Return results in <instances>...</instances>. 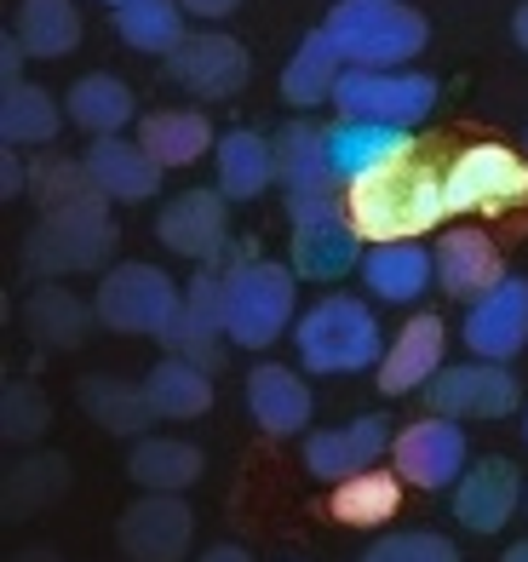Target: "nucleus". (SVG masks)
I'll list each match as a JSON object with an SVG mask.
<instances>
[{
	"label": "nucleus",
	"mask_w": 528,
	"mask_h": 562,
	"mask_svg": "<svg viewBox=\"0 0 528 562\" xmlns=\"http://www.w3.org/2000/svg\"><path fill=\"white\" fill-rule=\"evenodd\" d=\"M431 259H437V288L448 299H483L499 276H506V259H499V247L483 236V229H442L431 241Z\"/></svg>",
	"instance_id": "5701e85b"
},
{
	"label": "nucleus",
	"mask_w": 528,
	"mask_h": 562,
	"mask_svg": "<svg viewBox=\"0 0 528 562\" xmlns=\"http://www.w3.org/2000/svg\"><path fill=\"white\" fill-rule=\"evenodd\" d=\"M179 7H184L195 23H218V18H231L241 0H179Z\"/></svg>",
	"instance_id": "79ce46f5"
},
{
	"label": "nucleus",
	"mask_w": 528,
	"mask_h": 562,
	"mask_svg": "<svg viewBox=\"0 0 528 562\" xmlns=\"http://www.w3.org/2000/svg\"><path fill=\"white\" fill-rule=\"evenodd\" d=\"M322 30L339 41L350 69H408L431 41L425 18L402 0H339Z\"/></svg>",
	"instance_id": "20e7f679"
},
{
	"label": "nucleus",
	"mask_w": 528,
	"mask_h": 562,
	"mask_svg": "<svg viewBox=\"0 0 528 562\" xmlns=\"http://www.w3.org/2000/svg\"><path fill=\"white\" fill-rule=\"evenodd\" d=\"M201 448L184 437H138L127 453V476L138 482L144 494H184L201 482Z\"/></svg>",
	"instance_id": "c756f323"
},
{
	"label": "nucleus",
	"mask_w": 528,
	"mask_h": 562,
	"mask_svg": "<svg viewBox=\"0 0 528 562\" xmlns=\"http://www.w3.org/2000/svg\"><path fill=\"white\" fill-rule=\"evenodd\" d=\"M18 41L30 58H69L81 46V7L75 0H23Z\"/></svg>",
	"instance_id": "c9c22d12"
},
{
	"label": "nucleus",
	"mask_w": 528,
	"mask_h": 562,
	"mask_svg": "<svg viewBox=\"0 0 528 562\" xmlns=\"http://www.w3.org/2000/svg\"><path fill=\"white\" fill-rule=\"evenodd\" d=\"M523 442H528V414H523Z\"/></svg>",
	"instance_id": "09e8293b"
},
{
	"label": "nucleus",
	"mask_w": 528,
	"mask_h": 562,
	"mask_svg": "<svg viewBox=\"0 0 528 562\" xmlns=\"http://www.w3.org/2000/svg\"><path fill=\"white\" fill-rule=\"evenodd\" d=\"M156 236L167 252L195 265H218V252L231 247V195L224 190H184L156 213Z\"/></svg>",
	"instance_id": "2eb2a0df"
},
{
	"label": "nucleus",
	"mask_w": 528,
	"mask_h": 562,
	"mask_svg": "<svg viewBox=\"0 0 528 562\" xmlns=\"http://www.w3.org/2000/svg\"><path fill=\"white\" fill-rule=\"evenodd\" d=\"M276 138V184L288 201H311V195H339V178L328 161V126L316 121H288Z\"/></svg>",
	"instance_id": "412c9836"
},
{
	"label": "nucleus",
	"mask_w": 528,
	"mask_h": 562,
	"mask_svg": "<svg viewBox=\"0 0 528 562\" xmlns=\"http://www.w3.org/2000/svg\"><path fill=\"white\" fill-rule=\"evenodd\" d=\"M92 304H81L69 288H58V281H41V288L30 293V304H23V334H30L41 350H75L87 339L92 327Z\"/></svg>",
	"instance_id": "2f4dec72"
},
{
	"label": "nucleus",
	"mask_w": 528,
	"mask_h": 562,
	"mask_svg": "<svg viewBox=\"0 0 528 562\" xmlns=\"http://www.w3.org/2000/svg\"><path fill=\"white\" fill-rule=\"evenodd\" d=\"M138 144L161 161V172H172V167H195L218 144V133L201 110H149L138 115Z\"/></svg>",
	"instance_id": "c85d7f7f"
},
{
	"label": "nucleus",
	"mask_w": 528,
	"mask_h": 562,
	"mask_svg": "<svg viewBox=\"0 0 528 562\" xmlns=\"http://www.w3.org/2000/svg\"><path fill=\"white\" fill-rule=\"evenodd\" d=\"M195 562H254V551H247V546H231V540H224V546H207V551H201Z\"/></svg>",
	"instance_id": "37998d69"
},
{
	"label": "nucleus",
	"mask_w": 528,
	"mask_h": 562,
	"mask_svg": "<svg viewBox=\"0 0 528 562\" xmlns=\"http://www.w3.org/2000/svg\"><path fill=\"white\" fill-rule=\"evenodd\" d=\"M460 339L471 356L483 362H517L528 345V281L523 276H499L483 299L465 304Z\"/></svg>",
	"instance_id": "ddd939ff"
},
{
	"label": "nucleus",
	"mask_w": 528,
	"mask_h": 562,
	"mask_svg": "<svg viewBox=\"0 0 528 562\" xmlns=\"http://www.w3.org/2000/svg\"><path fill=\"white\" fill-rule=\"evenodd\" d=\"M30 195L41 201V213H53V207H69V201H87L98 195L92 190V178L81 161H58V156H46L30 167Z\"/></svg>",
	"instance_id": "4c0bfd02"
},
{
	"label": "nucleus",
	"mask_w": 528,
	"mask_h": 562,
	"mask_svg": "<svg viewBox=\"0 0 528 562\" xmlns=\"http://www.w3.org/2000/svg\"><path fill=\"white\" fill-rule=\"evenodd\" d=\"M391 448V430L380 414H357L350 425H334V430H311L305 437V471L316 482H345L357 471H373Z\"/></svg>",
	"instance_id": "aec40b11"
},
{
	"label": "nucleus",
	"mask_w": 528,
	"mask_h": 562,
	"mask_svg": "<svg viewBox=\"0 0 528 562\" xmlns=\"http://www.w3.org/2000/svg\"><path fill=\"white\" fill-rule=\"evenodd\" d=\"M523 149H528V133H523Z\"/></svg>",
	"instance_id": "3c124183"
},
{
	"label": "nucleus",
	"mask_w": 528,
	"mask_h": 562,
	"mask_svg": "<svg viewBox=\"0 0 528 562\" xmlns=\"http://www.w3.org/2000/svg\"><path fill=\"white\" fill-rule=\"evenodd\" d=\"M184 304V288L172 281L161 265H144V259H127V265H110L98 276V293H92V311L110 334H138V339H161L172 316Z\"/></svg>",
	"instance_id": "423d86ee"
},
{
	"label": "nucleus",
	"mask_w": 528,
	"mask_h": 562,
	"mask_svg": "<svg viewBox=\"0 0 528 562\" xmlns=\"http://www.w3.org/2000/svg\"><path fill=\"white\" fill-rule=\"evenodd\" d=\"M12 562H58V551L53 546H30V551H18Z\"/></svg>",
	"instance_id": "c03bdc74"
},
{
	"label": "nucleus",
	"mask_w": 528,
	"mask_h": 562,
	"mask_svg": "<svg viewBox=\"0 0 528 562\" xmlns=\"http://www.w3.org/2000/svg\"><path fill=\"white\" fill-rule=\"evenodd\" d=\"M299 322V270L276 259H241L224 270V334L236 350H270Z\"/></svg>",
	"instance_id": "7ed1b4c3"
},
{
	"label": "nucleus",
	"mask_w": 528,
	"mask_h": 562,
	"mask_svg": "<svg viewBox=\"0 0 528 562\" xmlns=\"http://www.w3.org/2000/svg\"><path fill=\"white\" fill-rule=\"evenodd\" d=\"M512 35H517V46L528 53V0H523V7H517V18H512Z\"/></svg>",
	"instance_id": "a18cd8bd"
},
{
	"label": "nucleus",
	"mask_w": 528,
	"mask_h": 562,
	"mask_svg": "<svg viewBox=\"0 0 528 562\" xmlns=\"http://www.w3.org/2000/svg\"><path fill=\"white\" fill-rule=\"evenodd\" d=\"M144 391L149 402H156V414L161 419H201L213 407V373L190 362V356H161L156 368L144 373Z\"/></svg>",
	"instance_id": "473e14b6"
},
{
	"label": "nucleus",
	"mask_w": 528,
	"mask_h": 562,
	"mask_svg": "<svg viewBox=\"0 0 528 562\" xmlns=\"http://www.w3.org/2000/svg\"><path fill=\"white\" fill-rule=\"evenodd\" d=\"M92 190L104 201H149L161 190V161L149 156V149L138 138H92L87 156H81Z\"/></svg>",
	"instance_id": "b1692460"
},
{
	"label": "nucleus",
	"mask_w": 528,
	"mask_h": 562,
	"mask_svg": "<svg viewBox=\"0 0 528 562\" xmlns=\"http://www.w3.org/2000/svg\"><path fill=\"white\" fill-rule=\"evenodd\" d=\"M414 156V133L408 126H385V121H334L328 126V161H334V178L339 190L350 184H368V178L391 172L396 161Z\"/></svg>",
	"instance_id": "f3484780"
},
{
	"label": "nucleus",
	"mask_w": 528,
	"mask_h": 562,
	"mask_svg": "<svg viewBox=\"0 0 528 562\" xmlns=\"http://www.w3.org/2000/svg\"><path fill=\"white\" fill-rule=\"evenodd\" d=\"M448 213H512L528 207V156L506 144H471L442 167Z\"/></svg>",
	"instance_id": "6e6552de"
},
{
	"label": "nucleus",
	"mask_w": 528,
	"mask_h": 562,
	"mask_svg": "<svg viewBox=\"0 0 528 562\" xmlns=\"http://www.w3.org/2000/svg\"><path fill=\"white\" fill-rule=\"evenodd\" d=\"M345 207L357 218L362 241H419L431 229H442V218H454L448 213V190H442V167L419 161V156L396 161L391 172L368 178V184H350Z\"/></svg>",
	"instance_id": "f257e3e1"
},
{
	"label": "nucleus",
	"mask_w": 528,
	"mask_h": 562,
	"mask_svg": "<svg viewBox=\"0 0 528 562\" xmlns=\"http://www.w3.org/2000/svg\"><path fill=\"white\" fill-rule=\"evenodd\" d=\"M46 425H53L46 396L35 385H7V396H0V437L7 442H35Z\"/></svg>",
	"instance_id": "ea45409f"
},
{
	"label": "nucleus",
	"mask_w": 528,
	"mask_h": 562,
	"mask_svg": "<svg viewBox=\"0 0 528 562\" xmlns=\"http://www.w3.org/2000/svg\"><path fill=\"white\" fill-rule=\"evenodd\" d=\"M345 53L328 30H311L305 41L293 46V58L282 64V98L293 110H316V104H334V87L345 75Z\"/></svg>",
	"instance_id": "bb28decb"
},
{
	"label": "nucleus",
	"mask_w": 528,
	"mask_h": 562,
	"mask_svg": "<svg viewBox=\"0 0 528 562\" xmlns=\"http://www.w3.org/2000/svg\"><path fill=\"white\" fill-rule=\"evenodd\" d=\"M334 110L345 121H385L414 133L437 110V81L419 69H345L334 87Z\"/></svg>",
	"instance_id": "1a4fd4ad"
},
{
	"label": "nucleus",
	"mask_w": 528,
	"mask_h": 562,
	"mask_svg": "<svg viewBox=\"0 0 528 562\" xmlns=\"http://www.w3.org/2000/svg\"><path fill=\"white\" fill-rule=\"evenodd\" d=\"M288 236H293V270L299 281H339L362 265V229L350 218L345 195H311V201H288Z\"/></svg>",
	"instance_id": "0eeeda50"
},
{
	"label": "nucleus",
	"mask_w": 528,
	"mask_h": 562,
	"mask_svg": "<svg viewBox=\"0 0 528 562\" xmlns=\"http://www.w3.org/2000/svg\"><path fill=\"white\" fill-rule=\"evenodd\" d=\"M425 402H431V414H448V419H506L523 407V385L506 362H483V356H471V362H442V373L425 385Z\"/></svg>",
	"instance_id": "9b49d317"
},
{
	"label": "nucleus",
	"mask_w": 528,
	"mask_h": 562,
	"mask_svg": "<svg viewBox=\"0 0 528 562\" xmlns=\"http://www.w3.org/2000/svg\"><path fill=\"white\" fill-rule=\"evenodd\" d=\"M64 126V104L46 87H0V138L12 149H46Z\"/></svg>",
	"instance_id": "72a5a7b5"
},
{
	"label": "nucleus",
	"mask_w": 528,
	"mask_h": 562,
	"mask_svg": "<svg viewBox=\"0 0 528 562\" xmlns=\"http://www.w3.org/2000/svg\"><path fill=\"white\" fill-rule=\"evenodd\" d=\"M247 414H254L265 437H299V430H311L316 396L305 385V368H288V362L247 368Z\"/></svg>",
	"instance_id": "6ab92c4d"
},
{
	"label": "nucleus",
	"mask_w": 528,
	"mask_h": 562,
	"mask_svg": "<svg viewBox=\"0 0 528 562\" xmlns=\"http://www.w3.org/2000/svg\"><path fill=\"white\" fill-rule=\"evenodd\" d=\"M442 362H448V327H442V316L419 311V316H408L396 327V339L385 345L373 379H380L385 396H414L442 373Z\"/></svg>",
	"instance_id": "a211bd4d"
},
{
	"label": "nucleus",
	"mask_w": 528,
	"mask_h": 562,
	"mask_svg": "<svg viewBox=\"0 0 528 562\" xmlns=\"http://www.w3.org/2000/svg\"><path fill=\"white\" fill-rule=\"evenodd\" d=\"M195 540V510L184 494H144L121 510L115 546L127 551V562H184Z\"/></svg>",
	"instance_id": "4468645a"
},
{
	"label": "nucleus",
	"mask_w": 528,
	"mask_h": 562,
	"mask_svg": "<svg viewBox=\"0 0 528 562\" xmlns=\"http://www.w3.org/2000/svg\"><path fill=\"white\" fill-rule=\"evenodd\" d=\"M115 35L127 53L172 58L190 35V12L179 0H127V7H115Z\"/></svg>",
	"instance_id": "7c9ffc66"
},
{
	"label": "nucleus",
	"mask_w": 528,
	"mask_h": 562,
	"mask_svg": "<svg viewBox=\"0 0 528 562\" xmlns=\"http://www.w3.org/2000/svg\"><path fill=\"white\" fill-rule=\"evenodd\" d=\"M293 350H299V368H305V373L350 379V373L380 368L385 334H380V316H373L368 299L322 293L316 304H305V311H299V322H293Z\"/></svg>",
	"instance_id": "f03ea898"
},
{
	"label": "nucleus",
	"mask_w": 528,
	"mask_h": 562,
	"mask_svg": "<svg viewBox=\"0 0 528 562\" xmlns=\"http://www.w3.org/2000/svg\"><path fill=\"white\" fill-rule=\"evenodd\" d=\"M402 482L396 471H385V465H373V471H357V476H345V482H334V517L339 522H350V528H385L396 510H402Z\"/></svg>",
	"instance_id": "f704fd0d"
},
{
	"label": "nucleus",
	"mask_w": 528,
	"mask_h": 562,
	"mask_svg": "<svg viewBox=\"0 0 528 562\" xmlns=\"http://www.w3.org/2000/svg\"><path fill=\"white\" fill-rule=\"evenodd\" d=\"M81 414L98 425V430H110V437H149V425H156L161 414H156V402H149V391H144V379L133 385V379H115V373H92V379H81Z\"/></svg>",
	"instance_id": "a878e982"
},
{
	"label": "nucleus",
	"mask_w": 528,
	"mask_h": 562,
	"mask_svg": "<svg viewBox=\"0 0 528 562\" xmlns=\"http://www.w3.org/2000/svg\"><path fill=\"white\" fill-rule=\"evenodd\" d=\"M357 276H362L368 299L419 304L425 293H431V281H437V259H431V247H419V241H368Z\"/></svg>",
	"instance_id": "4be33fe9"
},
{
	"label": "nucleus",
	"mask_w": 528,
	"mask_h": 562,
	"mask_svg": "<svg viewBox=\"0 0 528 562\" xmlns=\"http://www.w3.org/2000/svg\"><path fill=\"white\" fill-rule=\"evenodd\" d=\"M357 562H460V551H454V540H442L431 528H408V533H385Z\"/></svg>",
	"instance_id": "58836bf2"
},
{
	"label": "nucleus",
	"mask_w": 528,
	"mask_h": 562,
	"mask_svg": "<svg viewBox=\"0 0 528 562\" xmlns=\"http://www.w3.org/2000/svg\"><path fill=\"white\" fill-rule=\"evenodd\" d=\"M471 465V448H465V430L460 419L448 414H425L414 425H402L391 437V471L408 482V488H425V494H442L454 488Z\"/></svg>",
	"instance_id": "9d476101"
},
{
	"label": "nucleus",
	"mask_w": 528,
	"mask_h": 562,
	"mask_svg": "<svg viewBox=\"0 0 528 562\" xmlns=\"http://www.w3.org/2000/svg\"><path fill=\"white\" fill-rule=\"evenodd\" d=\"M523 510H528V488H523Z\"/></svg>",
	"instance_id": "8fccbe9b"
},
{
	"label": "nucleus",
	"mask_w": 528,
	"mask_h": 562,
	"mask_svg": "<svg viewBox=\"0 0 528 562\" xmlns=\"http://www.w3.org/2000/svg\"><path fill=\"white\" fill-rule=\"evenodd\" d=\"M454 522L471 528V533H499L517 510H523V476L512 459H499V453H483V459H471L465 476L454 482Z\"/></svg>",
	"instance_id": "dca6fc26"
},
{
	"label": "nucleus",
	"mask_w": 528,
	"mask_h": 562,
	"mask_svg": "<svg viewBox=\"0 0 528 562\" xmlns=\"http://www.w3.org/2000/svg\"><path fill=\"white\" fill-rule=\"evenodd\" d=\"M115 252V224H110V201L87 195L69 207L41 213V224L23 241V270L30 276H75V270H110Z\"/></svg>",
	"instance_id": "39448f33"
},
{
	"label": "nucleus",
	"mask_w": 528,
	"mask_h": 562,
	"mask_svg": "<svg viewBox=\"0 0 528 562\" xmlns=\"http://www.w3.org/2000/svg\"><path fill=\"white\" fill-rule=\"evenodd\" d=\"M23 58H30V53H23V41L12 30L7 41H0V87H18L23 81Z\"/></svg>",
	"instance_id": "a19ab883"
},
{
	"label": "nucleus",
	"mask_w": 528,
	"mask_h": 562,
	"mask_svg": "<svg viewBox=\"0 0 528 562\" xmlns=\"http://www.w3.org/2000/svg\"><path fill=\"white\" fill-rule=\"evenodd\" d=\"M104 7H110V12H115V7H127V0H104Z\"/></svg>",
	"instance_id": "de8ad7c7"
},
{
	"label": "nucleus",
	"mask_w": 528,
	"mask_h": 562,
	"mask_svg": "<svg viewBox=\"0 0 528 562\" xmlns=\"http://www.w3.org/2000/svg\"><path fill=\"white\" fill-rule=\"evenodd\" d=\"M499 562H528V540H517V546H512L506 557H499Z\"/></svg>",
	"instance_id": "49530a36"
},
{
	"label": "nucleus",
	"mask_w": 528,
	"mask_h": 562,
	"mask_svg": "<svg viewBox=\"0 0 528 562\" xmlns=\"http://www.w3.org/2000/svg\"><path fill=\"white\" fill-rule=\"evenodd\" d=\"M167 75L184 92H195L201 104H231L247 87V75H254V58H247V46L224 30H190L184 46L167 58Z\"/></svg>",
	"instance_id": "f8f14e48"
},
{
	"label": "nucleus",
	"mask_w": 528,
	"mask_h": 562,
	"mask_svg": "<svg viewBox=\"0 0 528 562\" xmlns=\"http://www.w3.org/2000/svg\"><path fill=\"white\" fill-rule=\"evenodd\" d=\"M276 184V138L254 133V126H231L213 144V190L231 201H259Z\"/></svg>",
	"instance_id": "393cba45"
},
{
	"label": "nucleus",
	"mask_w": 528,
	"mask_h": 562,
	"mask_svg": "<svg viewBox=\"0 0 528 562\" xmlns=\"http://www.w3.org/2000/svg\"><path fill=\"white\" fill-rule=\"evenodd\" d=\"M64 115L81 126L87 138H115L121 126L138 121V104H133V87L121 81V75L92 69V75H81V81L64 92Z\"/></svg>",
	"instance_id": "cd10ccee"
},
{
	"label": "nucleus",
	"mask_w": 528,
	"mask_h": 562,
	"mask_svg": "<svg viewBox=\"0 0 528 562\" xmlns=\"http://www.w3.org/2000/svg\"><path fill=\"white\" fill-rule=\"evenodd\" d=\"M69 488V465L58 453H30L18 459V465L7 471V482H0V499H7V517H35V510H46L58 494Z\"/></svg>",
	"instance_id": "e433bc0d"
}]
</instances>
